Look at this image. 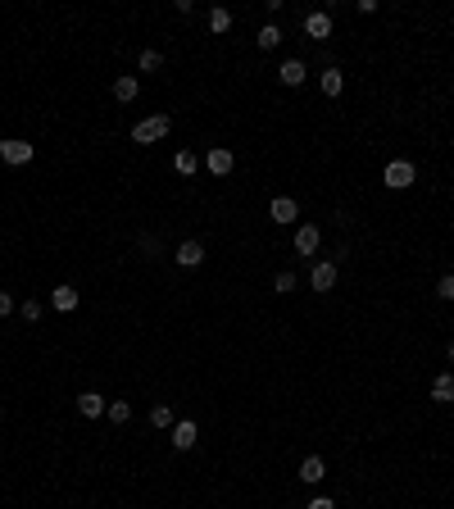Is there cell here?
<instances>
[{"label": "cell", "mask_w": 454, "mask_h": 509, "mask_svg": "<svg viewBox=\"0 0 454 509\" xmlns=\"http://www.w3.org/2000/svg\"><path fill=\"white\" fill-rule=\"evenodd\" d=\"M450 364H454V341H450Z\"/></svg>", "instance_id": "cell-28"}, {"label": "cell", "mask_w": 454, "mask_h": 509, "mask_svg": "<svg viewBox=\"0 0 454 509\" xmlns=\"http://www.w3.org/2000/svg\"><path fill=\"white\" fill-rule=\"evenodd\" d=\"M277 78H282L286 86H300L305 78H309V69H305V60H286L282 69H277Z\"/></svg>", "instance_id": "cell-14"}, {"label": "cell", "mask_w": 454, "mask_h": 509, "mask_svg": "<svg viewBox=\"0 0 454 509\" xmlns=\"http://www.w3.org/2000/svg\"><path fill=\"white\" fill-rule=\"evenodd\" d=\"M18 314H23L27 323H36V319H41V300H23V310H18Z\"/></svg>", "instance_id": "cell-24"}, {"label": "cell", "mask_w": 454, "mask_h": 509, "mask_svg": "<svg viewBox=\"0 0 454 509\" xmlns=\"http://www.w3.org/2000/svg\"><path fill=\"white\" fill-rule=\"evenodd\" d=\"M309 282H314V291H332L336 286V264L332 259H318L314 273H309Z\"/></svg>", "instance_id": "cell-4"}, {"label": "cell", "mask_w": 454, "mask_h": 509, "mask_svg": "<svg viewBox=\"0 0 454 509\" xmlns=\"http://www.w3.org/2000/svg\"><path fill=\"white\" fill-rule=\"evenodd\" d=\"M341 91H345V73L332 64V69L323 73V95H341Z\"/></svg>", "instance_id": "cell-17"}, {"label": "cell", "mask_w": 454, "mask_h": 509, "mask_svg": "<svg viewBox=\"0 0 454 509\" xmlns=\"http://www.w3.org/2000/svg\"><path fill=\"white\" fill-rule=\"evenodd\" d=\"M268 214H273V223H295V218H300V205H295L291 196H277L273 205H268Z\"/></svg>", "instance_id": "cell-5"}, {"label": "cell", "mask_w": 454, "mask_h": 509, "mask_svg": "<svg viewBox=\"0 0 454 509\" xmlns=\"http://www.w3.org/2000/svg\"><path fill=\"white\" fill-rule=\"evenodd\" d=\"M255 41H259V51H277V46H282V27L264 23V27H259V37H255Z\"/></svg>", "instance_id": "cell-16"}, {"label": "cell", "mask_w": 454, "mask_h": 509, "mask_svg": "<svg viewBox=\"0 0 454 509\" xmlns=\"http://www.w3.org/2000/svg\"><path fill=\"white\" fill-rule=\"evenodd\" d=\"M168 128H173L168 114H150V119H141L137 128H132V141H137V146H154V141L168 137Z\"/></svg>", "instance_id": "cell-1"}, {"label": "cell", "mask_w": 454, "mask_h": 509, "mask_svg": "<svg viewBox=\"0 0 454 509\" xmlns=\"http://www.w3.org/2000/svg\"><path fill=\"white\" fill-rule=\"evenodd\" d=\"M5 314H14V296L0 291V319H5Z\"/></svg>", "instance_id": "cell-26"}, {"label": "cell", "mask_w": 454, "mask_h": 509, "mask_svg": "<svg viewBox=\"0 0 454 509\" xmlns=\"http://www.w3.org/2000/svg\"><path fill=\"white\" fill-rule=\"evenodd\" d=\"M305 32L314 37V41H327V37H332V18L318 9V14H309V18H305Z\"/></svg>", "instance_id": "cell-10"}, {"label": "cell", "mask_w": 454, "mask_h": 509, "mask_svg": "<svg viewBox=\"0 0 454 509\" xmlns=\"http://www.w3.org/2000/svg\"><path fill=\"white\" fill-rule=\"evenodd\" d=\"M105 414H109L114 423H128V418H132V405H128V400H114V405L105 409Z\"/></svg>", "instance_id": "cell-20"}, {"label": "cell", "mask_w": 454, "mask_h": 509, "mask_svg": "<svg viewBox=\"0 0 454 509\" xmlns=\"http://www.w3.org/2000/svg\"><path fill=\"white\" fill-rule=\"evenodd\" d=\"M323 477H327L323 459H318V455H309L305 464H300V482H309V487H314V482H323Z\"/></svg>", "instance_id": "cell-15"}, {"label": "cell", "mask_w": 454, "mask_h": 509, "mask_svg": "<svg viewBox=\"0 0 454 509\" xmlns=\"http://www.w3.org/2000/svg\"><path fill=\"white\" fill-rule=\"evenodd\" d=\"M159 64H163V55H159V51H141V69H146V73H154Z\"/></svg>", "instance_id": "cell-23"}, {"label": "cell", "mask_w": 454, "mask_h": 509, "mask_svg": "<svg viewBox=\"0 0 454 509\" xmlns=\"http://www.w3.org/2000/svg\"><path fill=\"white\" fill-rule=\"evenodd\" d=\"M413 178H418V173H413V164H409V159H391V164H386V173H382V182H386L391 191L413 187Z\"/></svg>", "instance_id": "cell-2"}, {"label": "cell", "mask_w": 454, "mask_h": 509, "mask_svg": "<svg viewBox=\"0 0 454 509\" xmlns=\"http://www.w3.org/2000/svg\"><path fill=\"white\" fill-rule=\"evenodd\" d=\"M150 423H154V428H173V409H168V405H154V409H150Z\"/></svg>", "instance_id": "cell-21"}, {"label": "cell", "mask_w": 454, "mask_h": 509, "mask_svg": "<svg viewBox=\"0 0 454 509\" xmlns=\"http://www.w3.org/2000/svg\"><path fill=\"white\" fill-rule=\"evenodd\" d=\"M436 291L446 296V300H454V273H446V277H441V286H436Z\"/></svg>", "instance_id": "cell-25"}, {"label": "cell", "mask_w": 454, "mask_h": 509, "mask_svg": "<svg viewBox=\"0 0 454 509\" xmlns=\"http://www.w3.org/2000/svg\"><path fill=\"white\" fill-rule=\"evenodd\" d=\"M273 291H277V296L295 291V273H277V277H273Z\"/></svg>", "instance_id": "cell-22"}, {"label": "cell", "mask_w": 454, "mask_h": 509, "mask_svg": "<svg viewBox=\"0 0 454 509\" xmlns=\"http://www.w3.org/2000/svg\"><path fill=\"white\" fill-rule=\"evenodd\" d=\"M51 305L60 314H73L77 310V286H55V291H51Z\"/></svg>", "instance_id": "cell-13"}, {"label": "cell", "mask_w": 454, "mask_h": 509, "mask_svg": "<svg viewBox=\"0 0 454 509\" xmlns=\"http://www.w3.org/2000/svg\"><path fill=\"white\" fill-rule=\"evenodd\" d=\"M137 91H141V82L132 78V73H119V78H114V100H137Z\"/></svg>", "instance_id": "cell-11"}, {"label": "cell", "mask_w": 454, "mask_h": 509, "mask_svg": "<svg viewBox=\"0 0 454 509\" xmlns=\"http://www.w3.org/2000/svg\"><path fill=\"white\" fill-rule=\"evenodd\" d=\"M173 259H178L182 268H200V264H205V246H200V242H182Z\"/></svg>", "instance_id": "cell-8"}, {"label": "cell", "mask_w": 454, "mask_h": 509, "mask_svg": "<svg viewBox=\"0 0 454 509\" xmlns=\"http://www.w3.org/2000/svg\"><path fill=\"white\" fill-rule=\"evenodd\" d=\"M173 168H178V173H187V178H191V173L200 168V159L191 155V150H178V155H173Z\"/></svg>", "instance_id": "cell-18"}, {"label": "cell", "mask_w": 454, "mask_h": 509, "mask_svg": "<svg viewBox=\"0 0 454 509\" xmlns=\"http://www.w3.org/2000/svg\"><path fill=\"white\" fill-rule=\"evenodd\" d=\"M77 409H82V418H95V414H105V396L100 391H82V396H77Z\"/></svg>", "instance_id": "cell-12"}, {"label": "cell", "mask_w": 454, "mask_h": 509, "mask_svg": "<svg viewBox=\"0 0 454 509\" xmlns=\"http://www.w3.org/2000/svg\"><path fill=\"white\" fill-rule=\"evenodd\" d=\"M205 164H209V173H214V178H223V173H232V164H236V155H232L227 146H214L205 155Z\"/></svg>", "instance_id": "cell-6"}, {"label": "cell", "mask_w": 454, "mask_h": 509, "mask_svg": "<svg viewBox=\"0 0 454 509\" xmlns=\"http://www.w3.org/2000/svg\"><path fill=\"white\" fill-rule=\"evenodd\" d=\"M227 27H232L227 9H209V32H227Z\"/></svg>", "instance_id": "cell-19"}, {"label": "cell", "mask_w": 454, "mask_h": 509, "mask_svg": "<svg viewBox=\"0 0 454 509\" xmlns=\"http://www.w3.org/2000/svg\"><path fill=\"white\" fill-rule=\"evenodd\" d=\"M196 441H200V428L191 423V418H187V423H173V446H178V450H191Z\"/></svg>", "instance_id": "cell-9"}, {"label": "cell", "mask_w": 454, "mask_h": 509, "mask_svg": "<svg viewBox=\"0 0 454 509\" xmlns=\"http://www.w3.org/2000/svg\"><path fill=\"white\" fill-rule=\"evenodd\" d=\"M0 159H5V164H27V159H32V146L18 141V137H5L0 141Z\"/></svg>", "instance_id": "cell-3"}, {"label": "cell", "mask_w": 454, "mask_h": 509, "mask_svg": "<svg viewBox=\"0 0 454 509\" xmlns=\"http://www.w3.org/2000/svg\"><path fill=\"white\" fill-rule=\"evenodd\" d=\"M318 242H323V232H318L314 223L295 227V255H314V251H318Z\"/></svg>", "instance_id": "cell-7"}, {"label": "cell", "mask_w": 454, "mask_h": 509, "mask_svg": "<svg viewBox=\"0 0 454 509\" xmlns=\"http://www.w3.org/2000/svg\"><path fill=\"white\" fill-rule=\"evenodd\" d=\"M305 509H336V501H327V496H318V501H309Z\"/></svg>", "instance_id": "cell-27"}]
</instances>
